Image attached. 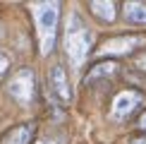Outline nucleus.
<instances>
[{"instance_id":"7ed1b4c3","label":"nucleus","mask_w":146,"mask_h":144,"mask_svg":"<svg viewBox=\"0 0 146 144\" xmlns=\"http://www.w3.org/2000/svg\"><path fill=\"white\" fill-rule=\"evenodd\" d=\"M5 91L15 103H19L24 108L36 103V96H38V79H36L34 67L24 65V67H17L5 82Z\"/></svg>"},{"instance_id":"9b49d317","label":"nucleus","mask_w":146,"mask_h":144,"mask_svg":"<svg viewBox=\"0 0 146 144\" xmlns=\"http://www.w3.org/2000/svg\"><path fill=\"white\" fill-rule=\"evenodd\" d=\"M38 144H67V135L65 132H55V135H46Z\"/></svg>"},{"instance_id":"ddd939ff","label":"nucleus","mask_w":146,"mask_h":144,"mask_svg":"<svg viewBox=\"0 0 146 144\" xmlns=\"http://www.w3.org/2000/svg\"><path fill=\"white\" fill-rule=\"evenodd\" d=\"M127 144H146V137H132Z\"/></svg>"},{"instance_id":"9d476101","label":"nucleus","mask_w":146,"mask_h":144,"mask_svg":"<svg viewBox=\"0 0 146 144\" xmlns=\"http://www.w3.org/2000/svg\"><path fill=\"white\" fill-rule=\"evenodd\" d=\"M10 67H12V58H10V53L0 48V79H3V77L10 72Z\"/></svg>"},{"instance_id":"1a4fd4ad","label":"nucleus","mask_w":146,"mask_h":144,"mask_svg":"<svg viewBox=\"0 0 146 144\" xmlns=\"http://www.w3.org/2000/svg\"><path fill=\"white\" fill-rule=\"evenodd\" d=\"M122 15H125L127 24H132V27H146V3L129 0V3H125Z\"/></svg>"},{"instance_id":"4468645a","label":"nucleus","mask_w":146,"mask_h":144,"mask_svg":"<svg viewBox=\"0 0 146 144\" xmlns=\"http://www.w3.org/2000/svg\"><path fill=\"white\" fill-rule=\"evenodd\" d=\"M139 130H146V111L141 113V118H139Z\"/></svg>"},{"instance_id":"423d86ee","label":"nucleus","mask_w":146,"mask_h":144,"mask_svg":"<svg viewBox=\"0 0 146 144\" xmlns=\"http://www.w3.org/2000/svg\"><path fill=\"white\" fill-rule=\"evenodd\" d=\"M122 72V67H120L115 60H98V63L94 65L86 77H84V84L86 87H94V84H103V82H113L115 77Z\"/></svg>"},{"instance_id":"39448f33","label":"nucleus","mask_w":146,"mask_h":144,"mask_svg":"<svg viewBox=\"0 0 146 144\" xmlns=\"http://www.w3.org/2000/svg\"><path fill=\"white\" fill-rule=\"evenodd\" d=\"M144 94L139 89H122L113 96V103H110V118L113 120H127L132 113L141 106Z\"/></svg>"},{"instance_id":"2eb2a0df","label":"nucleus","mask_w":146,"mask_h":144,"mask_svg":"<svg viewBox=\"0 0 146 144\" xmlns=\"http://www.w3.org/2000/svg\"><path fill=\"white\" fill-rule=\"evenodd\" d=\"M5 39V27H3V22H0V41Z\"/></svg>"},{"instance_id":"20e7f679","label":"nucleus","mask_w":146,"mask_h":144,"mask_svg":"<svg viewBox=\"0 0 146 144\" xmlns=\"http://www.w3.org/2000/svg\"><path fill=\"white\" fill-rule=\"evenodd\" d=\"M146 46V34H120V36H110L96 48V58L98 60H108V58H125L137 53L139 48Z\"/></svg>"},{"instance_id":"f257e3e1","label":"nucleus","mask_w":146,"mask_h":144,"mask_svg":"<svg viewBox=\"0 0 146 144\" xmlns=\"http://www.w3.org/2000/svg\"><path fill=\"white\" fill-rule=\"evenodd\" d=\"M62 48L67 55L70 65L74 70H82V65L86 63L91 48H94V34L86 27V22L82 19V15L74 10L70 15L67 24H65V39H62Z\"/></svg>"},{"instance_id":"f03ea898","label":"nucleus","mask_w":146,"mask_h":144,"mask_svg":"<svg viewBox=\"0 0 146 144\" xmlns=\"http://www.w3.org/2000/svg\"><path fill=\"white\" fill-rule=\"evenodd\" d=\"M60 3H36L34 5V19H36V34H38V51L41 55H50L58 43V29H60Z\"/></svg>"},{"instance_id":"6e6552de","label":"nucleus","mask_w":146,"mask_h":144,"mask_svg":"<svg viewBox=\"0 0 146 144\" xmlns=\"http://www.w3.org/2000/svg\"><path fill=\"white\" fill-rule=\"evenodd\" d=\"M117 3L115 0H91L89 3V12L103 24H115L117 19Z\"/></svg>"},{"instance_id":"f8f14e48","label":"nucleus","mask_w":146,"mask_h":144,"mask_svg":"<svg viewBox=\"0 0 146 144\" xmlns=\"http://www.w3.org/2000/svg\"><path fill=\"white\" fill-rule=\"evenodd\" d=\"M137 67H139V70H141L144 75H146V53H141V55L137 58Z\"/></svg>"},{"instance_id":"0eeeda50","label":"nucleus","mask_w":146,"mask_h":144,"mask_svg":"<svg viewBox=\"0 0 146 144\" xmlns=\"http://www.w3.org/2000/svg\"><path fill=\"white\" fill-rule=\"evenodd\" d=\"M36 123L34 120H27V123H19L15 127H10L0 137V144H31L36 137Z\"/></svg>"}]
</instances>
